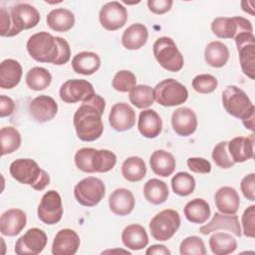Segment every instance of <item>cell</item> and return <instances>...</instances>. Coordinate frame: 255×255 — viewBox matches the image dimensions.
I'll return each mask as SVG.
<instances>
[{
    "label": "cell",
    "instance_id": "obj_5",
    "mask_svg": "<svg viewBox=\"0 0 255 255\" xmlns=\"http://www.w3.org/2000/svg\"><path fill=\"white\" fill-rule=\"evenodd\" d=\"M11 176L22 184L30 185L35 190H43L50 184V175L32 158H18L9 167Z\"/></svg>",
    "mask_w": 255,
    "mask_h": 255
},
{
    "label": "cell",
    "instance_id": "obj_11",
    "mask_svg": "<svg viewBox=\"0 0 255 255\" xmlns=\"http://www.w3.org/2000/svg\"><path fill=\"white\" fill-rule=\"evenodd\" d=\"M211 31L221 39H234L241 33H253L251 22L243 17H216L211 22Z\"/></svg>",
    "mask_w": 255,
    "mask_h": 255
},
{
    "label": "cell",
    "instance_id": "obj_50",
    "mask_svg": "<svg viewBox=\"0 0 255 255\" xmlns=\"http://www.w3.org/2000/svg\"><path fill=\"white\" fill-rule=\"evenodd\" d=\"M14 111H15L14 101L5 95H1L0 96V117L1 118L8 117L12 115Z\"/></svg>",
    "mask_w": 255,
    "mask_h": 255
},
{
    "label": "cell",
    "instance_id": "obj_26",
    "mask_svg": "<svg viewBox=\"0 0 255 255\" xmlns=\"http://www.w3.org/2000/svg\"><path fill=\"white\" fill-rule=\"evenodd\" d=\"M215 206L219 212L224 214H236L240 205L237 191L231 186H222L214 195Z\"/></svg>",
    "mask_w": 255,
    "mask_h": 255
},
{
    "label": "cell",
    "instance_id": "obj_41",
    "mask_svg": "<svg viewBox=\"0 0 255 255\" xmlns=\"http://www.w3.org/2000/svg\"><path fill=\"white\" fill-rule=\"evenodd\" d=\"M171 188L179 196H187L195 189L194 177L186 171H179L171 178Z\"/></svg>",
    "mask_w": 255,
    "mask_h": 255
},
{
    "label": "cell",
    "instance_id": "obj_45",
    "mask_svg": "<svg viewBox=\"0 0 255 255\" xmlns=\"http://www.w3.org/2000/svg\"><path fill=\"white\" fill-rule=\"evenodd\" d=\"M227 143L228 141H220L218 142L213 150H212V159L215 162V164L217 166H219L220 168H230L232 167L235 162L232 160L229 151H228V147H227Z\"/></svg>",
    "mask_w": 255,
    "mask_h": 255
},
{
    "label": "cell",
    "instance_id": "obj_20",
    "mask_svg": "<svg viewBox=\"0 0 255 255\" xmlns=\"http://www.w3.org/2000/svg\"><path fill=\"white\" fill-rule=\"evenodd\" d=\"M197 124V117L189 108H178L171 115L172 128L180 136L191 135L196 130Z\"/></svg>",
    "mask_w": 255,
    "mask_h": 255
},
{
    "label": "cell",
    "instance_id": "obj_29",
    "mask_svg": "<svg viewBox=\"0 0 255 255\" xmlns=\"http://www.w3.org/2000/svg\"><path fill=\"white\" fill-rule=\"evenodd\" d=\"M122 241L130 250H141L148 244V235L143 226L130 224L123 230Z\"/></svg>",
    "mask_w": 255,
    "mask_h": 255
},
{
    "label": "cell",
    "instance_id": "obj_2",
    "mask_svg": "<svg viewBox=\"0 0 255 255\" xmlns=\"http://www.w3.org/2000/svg\"><path fill=\"white\" fill-rule=\"evenodd\" d=\"M26 48L29 55L40 63L61 66L67 64L71 58L69 43L65 39L55 37L45 31L33 34L28 39Z\"/></svg>",
    "mask_w": 255,
    "mask_h": 255
},
{
    "label": "cell",
    "instance_id": "obj_42",
    "mask_svg": "<svg viewBox=\"0 0 255 255\" xmlns=\"http://www.w3.org/2000/svg\"><path fill=\"white\" fill-rule=\"evenodd\" d=\"M112 86L118 92L128 93L136 86V78L132 72L122 70L114 76Z\"/></svg>",
    "mask_w": 255,
    "mask_h": 255
},
{
    "label": "cell",
    "instance_id": "obj_37",
    "mask_svg": "<svg viewBox=\"0 0 255 255\" xmlns=\"http://www.w3.org/2000/svg\"><path fill=\"white\" fill-rule=\"evenodd\" d=\"M122 174L130 182L140 181L146 174V165L139 156H129L123 162Z\"/></svg>",
    "mask_w": 255,
    "mask_h": 255
},
{
    "label": "cell",
    "instance_id": "obj_21",
    "mask_svg": "<svg viewBox=\"0 0 255 255\" xmlns=\"http://www.w3.org/2000/svg\"><path fill=\"white\" fill-rule=\"evenodd\" d=\"M80 237L76 231L70 228L60 230L52 244L53 255H74L80 247Z\"/></svg>",
    "mask_w": 255,
    "mask_h": 255
},
{
    "label": "cell",
    "instance_id": "obj_40",
    "mask_svg": "<svg viewBox=\"0 0 255 255\" xmlns=\"http://www.w3.org/2000/svg\"><path fill=\"white\" fill-rule=\"evenodd\" d=\"M1 154L6 155L16 151L21 145V134L14 127H4L0 130Z\"/></svg>",
    "mask_w": 255,
    "mask_h": 255
},
{
    "label": "cell",
    "instance_id": "obj_34",
    "mask_svg": "<svg viewBox=\"0 0 255 255\" xmlns=\"http://www.w3.org/2000/svg\"><path fill=\"white\" fill-rule=\"evenodd\" d=\"M229 59V50L225 44L220 41L210 42L204 50L205 62L213 68L223 67Z\"/></svg>",
    "mask_w": 255,
    "mask_h": 255
},
{
    "label": "cell",
    "instance_id": "obj_35",
    "mask_svg": "<svg viewBox=\"0 0 255 255\" xmlns=\"http://www.w3.org/2000/svg\"><path fill=\"white\" fill-rule=\"evenodd\" d=\"M143 195L149 203L159 205L166 201L168 187L164 181L158 178H151L143 185Z\"/></svg>",
    "mask_w": 255,
    "mask_h": 255
},
{
    "label": "cell",
    "instance_id": "obj_36",
    "mask_svg": "<svg viewBox=\"0 0 255 255\" xmlns=\"http://www.w3.org/2000/svg\"><path fill=\"white\" fill-rule=\"evenodd\" d=\"M209 247L215 255H228L237 248L236 239L226 232H215L209 238Z\"/></svg>",
    "mask_w": 255,
    "mask_h": 255
},
{
    "label": "cell",
    "instance_id": "obj_43",
    "mask_svg": "<svg viewBox=\"0 0 255 255\" xmlns=\"http://www.w3.org/2000/svg\"><path fill=\"white\" fill-rule=\"evenodd\" d=\"M181 255H205L206 249L203 240L195 235L184 238L179 246Z\"/></svg>",
    "mask_w": 255,
    "mask_h": 255
},
{
    "label": "cell",
    "instance_id": "obj_9",
    "mask_svg": "<svg viewBox=\"0 0 255 255\" xmlns=\"http://www.w3.org/2000/svg\"><path fill=\"white\" fill-rule=\"evenodd\" d=\"M180 226V216L176 210L164 209L154 215L149 222V231L157 241L169 240Z\"/></svg>",
    "mask_w": 255,
    "mask_h": 255
},
{
    "label": "cell",
    "instance_id": "obj_38",
    "mask_svg": "<svg viewBox=\"0 0 255 255\" xmlns=\"http://www.w3.org/2000/svg\"><path fill=\"white\" fill-rule=\"evenodd\" d=\"M25 81L31 90L42 91L50 86L52 76L47 69L42 67H34L27 72Z\"/></svg>",
    "mask_w": 255,
    "mask_h": 255
},
{
    "label": "cell",
    "instance_id": "obj_19",
    "mask_svg": "<svg viewBox=\"0 0 255 255\" xmlns=\"http://www.w3.org/2000/svg\"><path fill=\"white\" fill-rule=\"evenodd\" d=\"M220 229L230 231L237 237H241L242 235L238 216L236 214H224L221 212H215L209 223L202 225L199 231L203 235H207Z\"/></svg>",
    "mask_w": 255,
    "mask_h": 255
},
{
    "label": "cell",
    "instance_id": "obj_8",
    "mask_svg": "<svg viewBox=\"0 0 255 255\" xmlns=\"http://www.w3.org/2000/svg\"><path fill=\"white\" fill-rule=\"evenodd\" d=\"M154 101L162 107H175L186 102L188 91L174 79L160 81L153 89Z\"/></svg>",
    "mask_w": 255,
    "mask_h": 255
},
{
    "label": "cell",
    "instance_id": "obj_51",
    "mask_svg": "<svg viewBox=\"0 0 255 255\" xmlns=\"http://www.w3.org/2000/svg\"><path fill=\"white\" fill-rule=\"evenodd\" d=\"M170 253H171L170 250L167 249L164 245H161V244L151 245L145 251L146 255H151V254H155V255H170Z\"/></svg>",
    "mask_w": 255,
    "mask_h": 255
},
{
    "label": "cell",
    "instance_id": "obj_15",
    "mask_svg": "<svg viewBox=\"0 0 255 255\" xmlns=\"http://www.w3.org/2000/svg\"><path fill=\"white\" fill-rule=\"evenodd\" d=\"M46 233L37 227L28 229L15 244V253L18 255L40 254L47 245Z\"/></svg>",
    "mask_w": 255,
    "mask_h": 255
},
{
    "label": "cell",
    "instance_id": "obj_23",
    "mask_svg": "<svg viewBox=\"0 0 255 255\" xmlns=\"http://www.w3.org/2000/svg\"><path fill=\"white\" fill-rule=\"evenodd\" d=\"M135 199L127 188H117L109 196L110 210L119 216L128 215L134 208Z\"/></svg>",
    "mask_w": 255,
    "mask_h": 255
},
{
    "label": "cell",
    "instance_id": "obj_30",
    "mask_svg": "<svg viewBox=\"0 0 255 255\" xmlns=\"http://www.w3.org/2000/svg\"><path fill=\"white\" fill-rule=\"evenodd\" d=\"M147 38V28L143 24L134 23L124 31L122 44L128 50H138L145 45Z\"/></svg>",
    "mask_w": 255,
    "mask_h": 255
},
{
    "label": "cell",
    "instance_id": "obj_32",
    "mask_svg": "<svg viewBox=\"0 0 255 255\" xmlns=\"http://www.w3.org/2000/svg\"><path fill=\"white\" fill-rule=\"evenodd\" d=\"M46 22L56 32H67L75 25V15L69 9L56 8L48 13Z\"/></svg>",
    "mask_w": 255,
    "mask_h": 255
},
{
    "label": "cell",
    "instance_id": "obj_14",
    "mask_svg": "<svg viewBox=\"0 0 255 255\" xmlns=\"http://www.w3.org/2000/svg\"><path fill=\"white\" fill-rule=\"evenodd\" d=\"M93 85L87 80L73 79L64 82L60 88V99L67 104L84 102L95 95Z\"/></svg>",
    "mask_w": 255,
    "mask_h": 255
},
{
    "label": "cell",
    "instance_id": "obj_22",
    "mask_svg": "<svg viewBox=\"0 0 255 255\" xmlns=\"http://www.w3.org/2000/svg\"><path fill=\"white\" fill-rule=\"evenodd\" d=\"M27 215L19 208H11L0 217V232L5 236H16L26 226Z\"/></svg>",
    "mask_w": 255,
    "mask_h": 255
},
{
    "label": "cell",
    "instance_id": "obj_25",
    "mask_svg": "<svg viewBox=\"0 0 255 255\" xmlns=\"http://www.w3.org/2000/svg\"><path fill=\"white\" fill-rule=\"evenodd\" d=\"M137 128L140 134L146 138H155L162 129V121L154 110H143L139 113Z\"/></svg>",
    "mask_w": 255,
    "mask_h": 255
},
{
    "label": "cell",
    "instance_id": "obj_31",
    "mask_svg": "<svg viewBox=\"0 0 255 255\" xmlns=\"http://www.w3.org/2000/svg\"><path fill=\"white\" fill-rule=\"evenodd\" d=\"M100 67L101 59L99 55L94 52H80L72 59V68L77 74L90 76L96 73Z\"/></svg>",
    "mask_w": 255,
    "mask_h": 255
},
{
    "label": "cell",
    "instance_id": "obj_17",
    "mask_svg": "<svg viewBox=\"0 0 255 255\" xmlns=\"http://www.w3.org/2000/svg\"><path fill=\"white\" fill-rule=\"evenodd\" d=\"M58 113L56 101L47 95H40L29 105V114L37 123H46L53 120Z\"/></svg>",
    "mask_w": 255,
    "mask_h": 255
},
{
    "label": "cell",
    "instance_id": "obj_16",
    "mask_svg": "<svg viewBox=\"0 0 255 255\" xmlns=\"http://www.w3.org/2000/svg\"><path fill=\"white\" fill-rule=\"evenodd\" d=\"M128 17L127 8L118 1L106 3L99 13L100 23L108 31H116L124 27Z\"/></svg>",
    "mask_w": 255,
    "mask_h": 255
},
{
    "label": "cell",
    "instance_id": "obj_24",
    "mask_svg": "<svg viewBox=\"0 0 255 255\" xmlns=\"http://www.w3.org/2000/svg\"><path fill=\"white\" fill-rule=\"evenodd\" d=\"M229 154L235 163H241L254 156V135L236 136L227 143Z\"/></svg>",
    "mask_w": 255,
    "mask_h": 255
},
{
    "label": "cell",
    "instance_id": "obj_4",
    "mask_svg": "<svg viewBox=\"0 0 255 255\" xmlns=\"http://www.w3.org/2000/svg\"><path fill=\"white\" fill-rule=\"evenodd\" d=\"M74 159L76 166L87 173L108 172L117 163V156L113 151L93 147L80 148L76 152Z\"/></svg>",
    "mask_w": 255,
    "mask_h": 255
},
{
    "label": "cell",
    "instance_id": "obj_18",
    "mask_svg": "<svg viewBox=\"0 0 255 255\" xmlns=\"http://www.w3.org/2000/svg\"><path fill=\"white\" fill-rule=\"evenodd\" d=\"M109 123L117 131L128 130L135 124V112L127 103H117L111 109Z\"/></svg>",
    "mask_w": 255,
    "mask_h": 255
},
{
    "label": "cell",
    "instance_id": "obj_28",
    "mask_svg": "<svg viewBox=\"0 0 255 255\" xmlns=\"http://www.w3.org/2000/svg\"><path fill=\"white\" fill-rule=\"evenodd\" d=\"M149 164L151 170L161 177H167L171 175L175 169L176 161L174 156L164 150V149H157L153 151L149 158Z\"/></svg>",
    "mask_w": 255,
    "mask_h": 255
},
{
    "label": "cell",
    "instance_id": "obj_46",
    "mask_svg": "<svg viewBox=\"0 0 255 255\" xmlns=\"http://www.w3.org/2000/svg\"><path fill=\"white\" fill-rule=\"evenodd\" d=\"M242 230L243 234L248 238L255 237V205L247 207L242 214Z\"/></svg>",
    "mask_w": 255,
    "mask_h": 255
},
{
    "label": "cell",
    "instance_id": "obj_48",
    "mask_svg": "<svg viewBox=\"0 0 255 255\" xmlns=\"http://www.w3.org/2000/svg\"><path fill=\"white\" fill-rule=\"evenodd\" d=\"M254 186H255V173L254 172H252L242 178L241 183H240V189H241L244 197L250 201L255 200Z\"/></svg>",
    "mask_w": 255,
    "mask_h": 255
},
{
    "label": "cell",
    "instance_id": "obj_10",
    "mask_svg": "<svg viewBox=\"0 0 255 255\" xmlns=\"http://www.w3.org/2000/svg\"><path fill=\"white\" fill-rule=\"evenodd\" d=\"M106 194V185L102 179L89 176L80 180L74 188V196L78 203L86 207L99 204Z\"/></svg>",
    "mask_w": 255,
    "mask_h": 255
},
{
    "label": "cell",
    "instance_id": "obj_39",
    "mask_svg": "<svg viewBox=\"0 0 255 255\" xmlns=\"http://www.w3.org/2000/svg\"><path fill=\"white\" fill-rule=\"evenodd\" d=\"M129 102L137 109H147L153 102V89L147 85H136L128 95Z\"/></svg>",
    "mask_w": 255,
    "mask_h": 255
},
{
    "label": "cell",
    "instance_id": "obj_7",
    "mask_svg": "<svg viewBox=\"0 0 255 255\" xmlns=\"http://www.w3.org/2000/svg\"><path fill=\"white\" fill-rule=\"evenodd\" d=\"M10 31L7 37H14L23 30L34 28L40 22V13L32 5L28 3H19L10 8Z\"/></svg>",
    "mask_w": 255,
    "mask_h": 255
},
{
    "label": "cell",
    "instance_id": "obj_12",
    "mask_svg": "<svg viewBox=\"0 0 255 255\" xmlns=\"http://www.w3.org/2000/svg\"><path fill=\"white\" fill-rule=\"evenodd\" d=\"M239 62L243 73L254 80L255 78V37L253 33H241L235 38Z\"/></svg>",
    "mask_w": 255,
    "mask_h": 255
},
{
    "label": "cell",
    "instance_id": "obj_13",
    "mask_svg": "<svg viewBox=\"0 0 255 255\" xmlns=\"http://www.w3.org/2000/svg\"><path fill=\"white\" fill-rule=\"evenodd\" d=\"M63 212L61 195L54 189L45 192L37 209L39 219L47 225H54L62 219Z\"/></svg>",
    "mask_w": 255,
    "mask_h": 255
},
{
    "label": "cell",
    "instance_id": "obj_3",
    "mask_svg": "<svg viewBox=\"0 0 255 255\" xmlns=\"http://www.w3.org/2000/svg\"><path fill=\"white\" fill-rule=\"evenodd\" d=\"M222 105L230 116L240 119L243 126L254 131L255 107L246 93L236 86H227L222 93Z\"/></svg>",
    "mask_w": 255,
    "mask_h": 255
},
{
    "label": "cell",
    "instance_id": "obj_49",
    "mask_svg": "<svg viewBox=\"0 0 255 255\" xmlns=\"http://www.w3.org/2000/svg\"><path fill=\"white\" fill-rule=\"evenodd\" d=\"M172 0H148L147 6L150 12L156 15H161L168 12L172 6Z\"/></svg>",
    "mask_w": 255,
    "mask_h": 255
},
{
    "label": "cell",
    "instance_id": "obj_33",
    "mask_svg": "<svg viewBox=\"0 0 255 255\" xmlns=\"http://www.w3.org/2000/svg\"><path fill=\"white\" fill-rule=\"evenodd\" d=\"M183 213L189 222L202 224L209 218L211 210L207 201L202 198H194L185 204Z\"/></svg>",
    "mask_w": 255,
    "mask_h": 255
},
{
    "label": "cell",
    "instance_id": "obj_1",
    "mask_svg": "<svg viewBox=\"0 0 255 255\" xmlns=\"http://www.w3.org/2000/svg\"><path fill=\"white\" fill-rule=\"evenodd\" d=\"M106 108V101L95 94L84 101L77 109L73 124L78 137L83 141H94L101 137L104 131L102 116Z\"/></svg>",
    "mask_w": 255,
    "mask_h": 255
},
{
    "label": "cell",
    "instance_id": "obj_6",
    "mask_svg": "<svg viewBox=\"0 0 255 255\" xmlns=\"http://www.w3.org/2000/svg\"><path fill=\"white\" fill-rule=\"evenodd\" d=\"M152 52L157 63L168 72H178L182 69L184 59L175 42L169 37L156 39L152 46Z\"/></svg>",
    "mask_w": 255,
    "mask_h": 255
},
{
    "label": "cell",
    "instance_id": "obj_44",
    "mask_svg": "<svg viewBox=\"0 0 255 255\" xmlns=\"http://www.w3.org/2000/svg\"><path fill=\"white\" fill-rule=\"evenodd\" d=\"M217 79L210 74H200L193 78L191 86L199 94H210L217 88Z\"/></svg>",
    "mask_w": 255,
    "mask_h": 255
},
{
    "label": "cell",
    "instance_id": "obj_27",
    "mask_svg": "<svg viewBox=\"0 0 255 255\" xmlns=\"http://www.w3.org/2000/svg\"><path fill=\"white\" fill-rule=\"evenodd\" d=\"M23 69L21 64L14 59H5L0 64V88L10 90L21 81Z\"/></svg>",
    "mask_w": 255,
    "mask_h": 255
},
{
    "label": "cell",
    "instance_id": "obj_47",
    "mask_svg": "<svg viewBox=\"0 0 255 255\" xmlns=\"http://www.w3.org/2000/svg\"><path fill=\"white\" fill-rule=\"evenodd\" d=\"M188 168L195 173H209L211 171L210 162L203 157H189L186 161Z\"/></svg>",
    "mask_w": 255,
    "mask_h": 255
}]
</instances>
